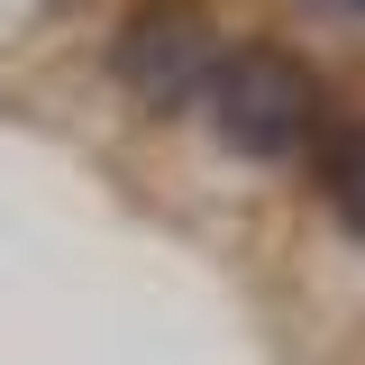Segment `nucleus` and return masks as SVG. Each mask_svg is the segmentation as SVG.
<instances>
[{"mask_svg": "<svg viewBox=\"0 0 365 365\" xmlns=\"http://www.w3.org/2000/svg\"><path fill=\"white\" fill-rule=\"evenodd\" d=\"M347 83H356L347 55H329L283 9H256L237 28V46L220 55V73L201 83V101L155 146H137L119 165V182L192 237L265 256V237L292 210L329 119L347 110Z\"/></svg>", "mask_w": 365, "mask_h": 365, "instance_id": "obj_1", "label": "nucleus"}, {"mask_svg": "<svg viewBox=\"0 0 365 365\" xmlns=\"http://www.w3.org/2000/svg\"><path fill=\"white\" fill-rule=\"evenodd\" d=\"M247 19L256 0H91L37 64L9 73V101L119 174L201 101Z\"/></svg>", "mask_w": 365, "mask_h": 365, "instance_id": "obj_2", "label": "nucleus"}, {"mask_svg": "<svg viewBox=\"0 0 365 365\" xmlns=\"http://www.w3.org/2000/svg\"><path fill=\"white\" fill-rule=\"evenodd\" d=\"M274 329L302 347V365H347L365 338V64L347 83V110L329 119L292 210L265 237Z\"/></svg>", "mask_w": 365, "mask_h": 365, "instance_id": "obj_3", "label": "nucleus"}, {"mask_svg": "<svg viewBox=\"0 0 365 365\" xmlns=\"http://www.w3.org/2000/svg\"><path fill=\"white\" fill-rule=\"evenodd\" d=\"M83 9H91V0H0V83H9L19 64H37Z\"/></svg>", "mask_w": 365, "mask_h": 365, "instance_id": "obj_4", "label": "nucleus"}, {"mask_svg": "<svg viewBox=\"0 0 365 365\" xmlns=\"http://www.w3.org/2000/svg\"><path fill=\"white\" fill-rule=\"evenodd\" d=\"M329 9H347V19H356V28H365V0H329Z\"/></svg>", "mask_w": 365, "mask_h": 365, "instance_id": "obj_5", "label": "nucleus"}]
</instances>
